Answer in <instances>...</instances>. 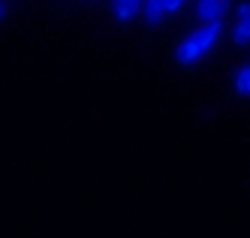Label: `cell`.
Returning a JSON list of instances; mask_svg holds the SVG:
<instances>
[{"label":"cell","instance_id":"3957f363","mask_svg":"<svg viewBox=\"0 0 250 238\" xmlns=\"http://www.w3.org/2000/svg\"><path fill=\"white\" fill-rule=\"evenodd\" d=\"M238 12V22L232 24V43L235 45H250V0L235 6Z\"/></svg>","mask_w":250,"mask_h":238},{"label":"cell","instance_id":"6da1fadb","mask_svg":"<svg viewBox=\"0 0 250 238\" xmlns=\"http://www.w3.org/2000/svg\"><path fill=\"white\" fill-rule=\"evenodd\" d=\"M220 33H223V22H205V24H199V30H193L187 40L175 48V61L181 64V66L199 64L205 54H208L214 45H217Z\"/></svg>","mask_w":250,"mask_h":238},{"label":"cell","instance_id":"52a82bcc","mask_svg":"<svg viewBox=\"0 0 250 238\" xmlns=\"http://www.w3.org/2000/svg\"><path fill=\"white\" fill-rule=\"evenodd\" d=\"M184 3H187V0H166V12H169V15H172V12H181Z\"/></svg>","mask_w":250,"mask_h":238},{"label":"cell","instance_id":"8992f818","mask_svg":"<svg viewBox=\"0 0 250 238\" xmlns=\"http://www.w3.org/2000/svg\"><path fill=\"white\" fill-rule=\"evenodd\" d=\"M232 87H235V94H241V97H250V64L238 66L235 79H232Z\"/></svg>","mask_w":250,"mask_h":238},{"label":"cell","instance_id":"ba28073f","mask_svg":"<svg viewBox=\"0 0 250 238\" xmlns=\"http://www.w3.org/2000/svg\"><path fill=\"white\" fill-rule=\"evenodd\" d=\"M3 18H6V3L0 0V22H3Z\"/></svg>","mask_w":250,"mask_h":238},{"label":"cell","instance_id":"7a4b0ae2","mask_svg":"<svg viewBox=\"0 0 250 238\" xmlns=\"http://www.w3.org/2000/svg\"><path fill=\"white\" fill-rule=\"evenodd\" d=\"M226 9H229V0H196V18H199V24L223 22Z\"/></svg>","mask_w":250,"mask_h":238},{"label":"cell","instance_id":"5b68a950","mask_svg":"<svg viewBox=\"0 0 250 238\" xmlns=\"http://www.w3.org/2000/svg\"><path fill=\"white\" fill-rule=\"evenodd\" d=\"M166 15H169L166 12V0H145V6H142V18H145L151 27H157Z\"/></svg>","mask_w":250,"mask_h":238},{"label":"cell","instance_id":"277c9868","mask_svg":"<svg viewBox=\"0 0 250 238\" xmlns=\"http://www.w3.org/2000/svg\"><path fill=\"white\" fill-rule=\"evenodd\" d=\"M142 6H145V0H112V15L118 22H133L142 15Z\"/></svg>","mask_w":250,"mask_h":238}]
</instances>
